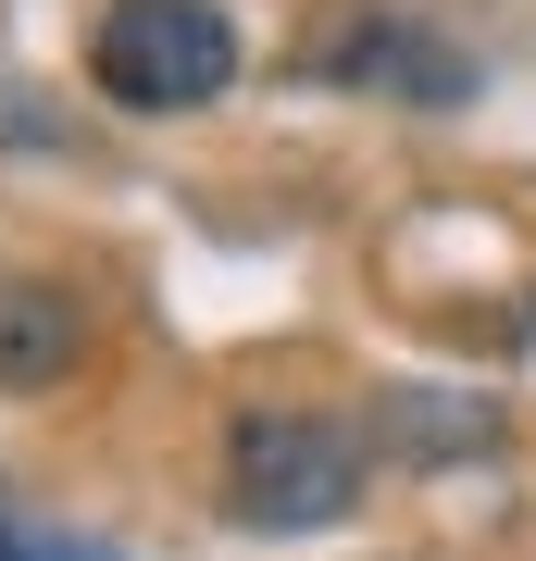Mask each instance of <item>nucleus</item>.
<instances>
[{
	"label": "nucleus",
	"mask_w": 536,
	"mask_h": 561,
	"mask_svg": "<svg viewBox=\"0 0 536 561\" xmlns=\"http://www.w3.org/2000/svg\"><path fill=\"white\" fill-rule=\"evenodd\" d=\"M0 561H88V549H50V537H0Z\"/></svg>",
	"instance_id": "423d86ee"
},
{
	"label": "nucleus",
	"mask_w": 536,
	"mask_h": 561,
	"mask_svg": "<svg viewBox=\"0 0 536 561\" xmlns=\"http://www.w3.org/2000/svg\"><path fill=\"white\" fill-rule=\"evenodd\" d=\"M375 424H387V437H424V449H487V437H499V412H475V400H412V387L375 400Z\"/></svg>",
	"instance_id": "39448f33"
},
{
	"label": "nucleus",
	"mask_w": 536,
	"mask_h": 561,
	"mask_svg": "<svg viewBox=\"0 0 536 561\" xmlns=\"http://www.w3.org/2000/svg\"><path fill=\"white\" fill-rule=\"evenodd\" d=\"M76 350H88V312L62 300V287H0V387L76 375Z\"/></svg>",
	"instance_id": "20e7f679"
},
{
	"label": "nucleus",
	"mask_w": 536,
	"mask_h": 561,
	"mask_svg": "<svg viewBox=\"0 0 536 561\" xmlns=\"http://www.w3.org/2000/svg\"><path fill=\"white\" fill-rule=\"evenodd\" d=\"M238 25L213 0H113L88 25V88L113 113H213L238 88Z\"/></svg>",
	"instance_id": "f257e3e1"
},
{
	"label": "nucleus",
	"mask_w": 536,
	"mask_h": 561,
	"mask_svg": "<svg viewBox=\"0 0 536 561\" xmlns=\"http://www.w3.org/2000/svg\"><path fill=\"white\" fill-rule=\"evenodd\" d=\"M299 76H324V88H399V101H461V88H475V62H461L449 38H424V25L338 13V25H312Z\"/></svg>",
	"instance_id": "7ed1b4c3"
},
{
	"label": "nucleus",
	"mask_w": 536,
	"mask_h": 561,
	"mask_svg": "<svg viewBox=\"0 0 536 561\" xmlns=\"http://www.w3.org/2000/svg\"><path fill=\"white\" fill-rule=\"evenodd\" d=\"M362 500V437L338 412H238L225 424V512L250 537H312Z\"/></svg>",
	"instance_id": "f03ea898"
}]
</instances>
